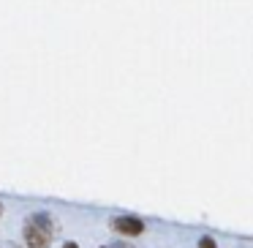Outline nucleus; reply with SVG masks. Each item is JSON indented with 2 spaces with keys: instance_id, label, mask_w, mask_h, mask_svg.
I'll return each instance as SVG.
<instances>
[{
  "instance_id": "f257e3e1",
  "label": "nucleus",
  "mask_w": 253,
  "mask_h": 248,
  "mask_svg": "<svg viewBox=\"0 0 253 248\" xmlns=\"http://www.w3.org/2000/svg\"><path fill=\"white\" fill-rule=\"evenodd\" d=\"M112 229L126 235V237H139L144 232V221L136 218V215H117V218L112 221Z\"/></svg>"
},
{
  "instance_id": "f03ea898",
  "label": "nucleus",
  "mask_w": 253,
  "mask_h": 248,
  "mask_svg": "<svg viewBox=\"0 0 253 248\" xmlns=\"http://www.w3.org/2000/svg\"><path fill=\"white\" fill-rule=\"evenodd\" d=\"M25 243H28V248H49L52 237L46 235L44 229H39L33 221H28V224H25Z\"/></svg>"
},
{
  "instance_id": "7ed1b4c3",
  "label": "nucleus",
  "mask_w": 253,
  "mask_h": 248,
  "mask_svg": "<svg viewBox=\"0 0 253 248\" xmlns=\"http://www.w3.org/2000/svg\"><path fill=\"white\" fill-rule=\"evenodd\" d=\"M30 221H33V224L39 226V229H44L49 237H55V235H57V221L52 218L49 213H33V215H30Z\"/></svg>"
},
{
  "instance_id": "20e7f679",
  "label": "nucleus",
  "mask_w": 253,
  "mask_h": 248,
  "mask_svg": "<svg viewBox=\"0 0 253 248\" xmlns=\"http://www.w3.org/2000/svg\"><path fill=\"white\" fill-rule=\"evenodd\" d=\"M199 248H218V243H215L212 237H202V240H199Z\"/></svg>"
},
{
  "instance_id": "39448f33",
  "label": "nucleus",
  "mask_w": 253,
  "mask_h": 248,
  "mask_svg": "<svg viewBox=\"0 0 253 248\" xmlns=\"http://www.w3.org/2000/svg\"><path fill=\"white\" fill-rule=\"evenodd\" d=\"M63 248H79V246H77V243H74V240H68V243H66V246H63Z\"/></svg>"
},
{
  "instance_id": "423d86ee",
  "label": "nucleus",
  "mask_w": 253,
  "mask_h": 248,
  "mask_svg": "<svg viewBox=\"0 0 253 248\" xmlns=\"http://www.w3.org/2000/svg\"><path fill=\"white\" fill-rule=\"evenodd\" d=\"M115 248H131V246H126V243H117V246Z\"/></svg>"
},
{
  "instance_id": "0eeeda50",
  "label": "nucleus",
  "mask_w": 253,
  "mask_h": 248,
  "mask_svg": "<svg viewBox=\"0 0 253 248\" xmlns=\"http://www.w3.org/2000/svg\"><path fill=\"white\" fill-rule=\"evenodd\" d=\"M0 213H3V204H0Z\"/></svg>"
},
{
  "instance_id": "6e6552de",
  "label": "nucleus",
  "mask_w": 253,
  "mask_h": 248,
  "mask_svg": "<svg viewBox=\"0 0 253 248\" xmlns=\"http://www.w3.org/2000/svg\"><path fill=\"white\" fill-rule=\"evenodd\" d=\"M8 248H17V246H8Z\"/></svg>"
},
{
  "instance_id": "1a4fd4ad",
  "label": "nucleus",
  "mask_w": 253,
  "mask_h": 248,
  "mask_svg": "<svg viewBox=\"0 0 253 248\" xmlns=\"http://www.w3.org/2000/svg\"><path fill=\"white\" fill-rule=\"evenodd\" d=\"M104 248H106V246H104Z\"/></svg>"
}]
</instances>
